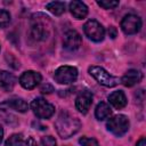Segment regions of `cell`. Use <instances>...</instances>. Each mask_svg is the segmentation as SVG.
<instances>
[{
    "label": "cell",
    "mask_w": 146,
    "mask_h": 146,
    "mask_svg": "<svg viewBox=\"0 0 146 146\" xmlns=\"http://www.w3.org/2000/svg\"><path fill=\"white\" fill-rule=\"evenodd\" d=\"M55 128L57 133L60 136V138L66 139L75 135L80 128H81V122L79 119L74 117L66 111H62L55 122Z\"/></svg>",
    "instance_id": "1"
},
{
    "label": "cell",
    "mask_w": 146,
    "mask_h": 146,
    "mask_svg": "<svg viewBox=\"0 0 146 146\" xmlns=\"http://www.w3.org/2000/svg\"><path fill=\"white\" fill-rule=\"evenodd\" d=\"M89 73L90 75H92L97 82H99L100 84L105 86V87H115L120 83V79L116 76H113L112 74H110L106 70H104L100 66H90L89 67Z\"/></svg>",
    "instance_id": "2"
},
{
    "label": "cell",
    "mask_w": 146,
    "mask_h": 146,
    "mask_svg": "<svg viewBox=\"0 0 146 146\" xmlns=\"http://www.w3.org/2000/svg\"><path fill=\"white\" fill-rule=\"evenodd\" d=\"M129 125H130L129 120L123 114H119V115H115V116L108 119V121L106 123L107 130L117 137L123 136L129 130Z\"/></svg>",
    "instance_id": "3"
},
{
    "label": "cell",
    "mask_w": 146,
    "mask_h": 146,
    "mask_svg": "<svg viewBox=\"0 0 146 146\" xmlns=\"http://www.w3.org/2000/svg\"><path fill=\"white\" fill-rule=\"evenodd\" d=\"M31 108L39 119H49L55 113V106L42 97L34 98L31 103Z\"/></svg>",
    "instance_id": "4"
},
{
    "label": "cell",
    "mask_w": 146,
    "mask_h": 146,
    "mask_svg": "<svg viewBox=\"0 0 146 146\" xmlns=\"http://www.w3.org/2000/svg\"><path fill=\"white\" fill-rule=\"evenodd\" d=\"M83 31L84 34L92 41L95 42H100L103 41L105 36V30L103 25L97 22L96 19H89L84 25H83Z\"/></svg>",
    "instance_id": "5"
},
{
    "label": "cell",
    "mask_w": 146,
    "mask_h": 146,
    "mask_svg": "<svg viewBox=\"0 0 146 146\" xmlns=\"http://www.w3.org/2000/svg\"><path fill=\"white\" fill-rule=\"evenodd\" d=\"M78 78V70L74 66H68V65H64L58 67L55 71L54 74V79L62 84H68L72 83L76 80Z\"/></svg>",
    "instance_id": "6"
},
{
    "label": "cell",
    "mask_w": 146,
    "mask_h": 146,
    "mask_svg": "<svg viewBox=\"0 0 146 146\" xmlns=\"http://www.w3.org/2000/svg\"><path fill=\"white\" fill-rule=\"evenodd\" d=\"M121 29L125 34H136L141 29V19L133 14L125 15L121 21Z\"/></svg>",
    "instance_id": "7"
},
{
    "label": "cell",
    "mask_w": 146,
    "mask_h": 146,
    "mask_svg": "<svg viewBox=\"0 0 146 146\" xmlns=\"http://www.w3.org/2000/svg\"><path fill=\"white\" fill-rule=\"evenodd\" d=\"M41 74L35 71H25L21 78H19V83L24 89L32 90L34 89L40 82H41Z\"/></svg>",
    "instance_id": "8"
},
{
    "label": "cell",
    "mask_w": 146,
    "mask_h": 146,
    "mask_svg": "<svg viewBox=\"0 0 146 146\" xmlns=\"http://www.w3.org/2000/svg\"><path fill=\"white\" fill-rule=\"evenodd\" d=\"M64 48L67 50H76L82 44V38L79 32L75 30H70L64 34V41H63Z\"/></svg>",
    "instance_id": "9"
},
{
    "label": "cell",
    "mask_w": 146,
    "mask_h": 146,
    "mask_svg": "<svg viewBox=\"0 0 146 146\" xmlns=\"http://www.w3.org/2000/svg\"><path fill=\"white\" fill-rule=\"evenodd\" d=\"M91 104H92V94L88 90L81 91L75 99V107L82 114H86L88 112Z\"/></svg>",
    "instance_id": "10"
},
{
    "label": "cell",
    "mask_w": 146,
    "mask_h": 146,
    "mask_svg": "<svg viewBox=\"0 0 146 146\" xmlns=\"http://www.w3.org/2000/svg\"><path fill=\"white\" fill-rule=\"evenodd\" d=\"M0 108H9V110H14V111L24 113L27 111L29 105L22 98H11V99H7V100L2 102L0 104Z\"/></svg>",
    "instance_id": "11"
},
{
    "label": "cell",
    "mask_w": 146,
    "mask_h": 146,
    "mask_svg": "<svg viewBox=\"0 0 146 146\" xmlns=\"http://www.w3.org/2000/svg\"><path fill=\"white\" fill-rule=\"evenodd\" d=\"M70 11H71V14L73 15L74 18L82 19L88 14V7L82 1L75 0V1L70 2Z\"/></svg>",
    "instance_id": "12"
},
{
    "label": "cell",
    "mask_w": 146,
    "mask_h": 146,
    "mask_svg": "<svg viewBox=\"0 0 146 146\" xmlns=\"http://www.w3.org/2000/svg\"><path fill=\"white\" fill-rule=\"evenodd\" d=\"M143 79V74L138 71V70H129L120 80L123 86L125 87H132L135 84H137L138 82H140V80Z\"/></svg>",
    "instance_id": "13"
},
{
    "label": "cell",
    "mask_w": 146,
    "mask_h": 146,
    "mask_svg": "<svg viewBox=\"0 0 146 146\" xmlns=\"http://www.w3.org/2000/svg\"><path fill=\"white\" fill-rule=\"evenodd\" d=\"M108 102H110V104L114 108L121 110V108H123L127 105V97H125V95H124L123 91L116 90V91H113L112 94H110Z\"/></svg>",
    "instance_id": "14"
},
{
    "label": "cell",
    "mask_w": 146,
    "mask_h": 146,
    "mask_svg": "<svg viewBox=\"0 0 146 146\" xmlns=\"http://www.w3.org/2000/svg\"><path fill=\"white\" fill-rule=\"evenodd\" d=\"M16 84V78L14 74L7 71H0V88L5 91H10Z\"/></svg>",
    "instance_id": "15"
},
{
    "label": "cell",
    "mask_w": 146,
    "mask_h": 146,
    "mask_svg": "<svg viewBox=\"0 0 146 146\" xmlns=\"http://www.w3.org/2000/svg\"><path fill=\"white\" fill-rule=\"evenodd\" d=\"M111 114H112L111 107H110L106 103H104V102H100V103L97 105L96 110H95V115H96L97 120H100V121H102V120H105V119H107V117H110Z\"/></svg>",
    "instance_id": "16"
},
{
    "label": "cell",
    "mask_w": 146,
    "mask_h": 146,
    "mask_svg": "<svg viewBox=\"0 0 146 146\" xmlns=\"http://www.w3.org/2000/svg\"><path fill=\"white\" fill-rule=\"evenodd\" d=\"M46 34H47V31H46L43 24L38 22V23L32 25V27H31V36L34 40H36V41L43 40L46 38Z\"/></svg>",
    "instance_id": "17"
},
{
    "label": "cell",
    "mask_w": 146,
    "mask_h": 146,
    "mask_svg": "<svg viewBox=\"0 0 146 146\" xmlns=\"http://www.w3.org/2000/svg\"><path fill=\"white\" fill-rule=\"evenodd\" d=\"M46 8L51 14H54L56 16H59V15H62L65 11V3L62 2V1H52V2L47 3Z\"/></svg>",
    "instance_id": "18"
},
{
    "label": "cell",
    "mask_w": 146,
    "mask_h": 146,
    "mask_svg": "<svg viewBox=\"0 0 146 146\" xmlns=\"http://www.w3.org/2000/svg\"><path fill=\"white\" fill-rule=\"evenodd\" d=\"M22 143H23L22 133H14L6 140L5 146H22Z\"/></svg>",
    "instance_id": "19"
},
{
    "label": "cell",
    "mask_w": 146,
    "mask_h": 146,
    "mask_svg": "<svg viewBox=\"0 0 146 146\" xmlns=\"http://www.w3.org/2000/svg\"><path fill=\"white\" fill-rule=\"evenodd\" d=\"M10 22V14L5 9H0V29L6 27Z\"/></svg>",
    "instance_id": "20"
},
{
    "label": "cell",
    "mask_w": 146,
    "mask_h": 146,
    "mask_svg": "<svg viewBox=\"0 0 146 146\" xmlns=\"http://www.w3.org/2000/svg\"><path fill=\"white\" fill-rule=\"evenodd\" d=\"M79 143L81 146H99L98 141L95 138H88V137H81L79 139Z\"/></svg>",
    "instance_id": "21"
},
{
    "label": "cell",
    "mask_w": 146,
    "mask_h": 146,
    "mask_svg": "<svg viewBox=\"0 0 146 146\" xmlns=\"http://www.w3.org/2000/svg\"><path fill=\"white\" fill-rule=\"evenodd\" d=\"M100 7H103L104 9H114L115 7L119 6V1H108V0H104V1H98L97 2Z\"/></svg>",
    "instance_id": "22"
},
{
    "label": "cell",
    "mask_w": 146,
    "mask_h": 146,
    "mask_svg": "<svg viewBox=\"0 0 146 146\" xmlns=\"http://www.w3.org/2000/svg\"><path fill=\"white\" fill-rule=\"evenodd\" d=\"M40 143H41V146H56V140L51 136L42 137L41 140H40Z\"/></svg>",
    "instance_id": "23"
},
{
    "label": "cell",
    "mask_w": 146,
    "mask_h": 146,
    "mask_svg": "<svg viewBox=\"0 0 146 146\" xmlns=\"http://www.w3.org/2000/svg\"><path fill=\"white\" fill-rule=\"evenodd\" d=\"M40 91H41V92H43V94H50V92H52V91H54V87H52L50 83H44V84H42V86H41Z\"/></svg>",
    "instance_id": "24"
},
{
    "label": "cell",
    "mask_w": 146,
    "mask_h": 146,
    "mask_svg": "<svg viewBox=\"0 0 146 146\" xmlns=\"http://www.w3.org/2000/svg\"><path fill=\"white\" fill-rule=\"evenodd\" d=\"M23 146H38V144H36V141H35L32 137H29V138L24 141Z\"/></svg>",
    "instance_id": "25"
},
{
    "label": "cell",
    "mask_w": 146,
    "mask_h": 146,
    "mask_svg": "<svg viewBox=\"0 0 146 146\" xmlns=\"http://www.w3.org/2000/svg\"><path fill=\"white\" fill-rule=\"evenodd\" d=\"M108 34H110V36H111L112 39H115L116 35H117V31H116V29H115L114 26H111V27L108 29Z\"/></svg>",
    "instance_id": "26"
},
{
    "label": "cell",
    "mask_w": 146,
    "mask_h": 146,
    "mask_svg": "<svg viewBox=\"0 0 146 146\" xmlns=\"http://www.w3.org/2000/svg\"><path fill=\"white\" fill-rule=\"evenodd\" d=\"M136 146H146V140H145V137H141V138H140V139L137 141Z\"/></svg>",
    "instance_id": "27"
},
{
    "label": "cell",
    "mask_w": 146,
    "mask_h": 146,
    "mask_svg": "<svg viewBox=\"0 0 146 146\" xmlns=\"http://www.w3.org/2000/svg\"><path fill=\"white\" fill-rule=\"evenodd\" d=\"M2 136H3V129H2V127H1V124H0V143H1V140H2Z\"/></svg>",
    "instance_id": "28"
}]
</instances>
